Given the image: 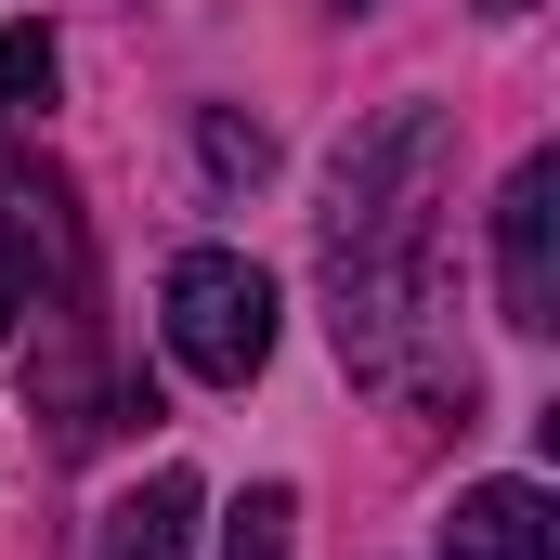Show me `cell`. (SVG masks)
<instances>
[{
    "label": "cell",
    "instance_id": "obj_3",
    "mask_svg": "<svg viewBox=\"0 0 560 560\" xmlns=\"http://www.w3.org/2000/svg\"><path fill=\"white\" fill-rule=\"evenodd\" d=\"M495 300L522 339L560 326V156H522L509 196H495Z\"/></svg>",
    "mask_w": 560,
    "mask_h": 560
},
{
    "label": "cell",
    "instance_id": "obj_7",
    "mask_svg": "<svg viewBox=\"0 0 560 560\" xmlns=\"http://www.w3.org/2000/svg\"><path fill=\"white\" fill-rule=\"evenodd\" d=\"M52 105V26H0V118Z\"/></svg>",
    "mask_w": 560,
    "mask_h": 560
},
{
    "label": "cell",
    "instance_id": "obj_4",
    "mask_svg": "<svg viewBox=\"0 0 560 560\" xmlns=\"http://www.w3.org/2000/svg\"><path fill=\"white\" fill-rule=\"evenodd\" d=\"M443 560H560V509L535 482H469L443 522Z\"/></svg>",
    "mask_w": 560,
    "mask_h": 560
},
{
    "label": "cell",
    "instance_id": "obj_8",
    "mask_svg": "<svg viewBox=\"0 0 560 560\" xmlns=\"http://www.w3.org/2000/svg\"><path fill=\"white\" fill-rule=\"evenodd\" d=\"M26 287H39V235H26V209L0 196V339H13V313H26Z\"/></svg>",
    "mask_w": 560,
    "mask_h": 560
},
{
    "label": "cell",
    "instance_id": "obj_9",
    "mask_svg": "<svg viewBox=\"0 0 560 560\" xmlns=\"http://www.w3.org/2000/svg\"><path fill=\"white\" fill-rule=\"evenodd\" d=\"M196 143H209V170H248V183H261V131H235V118H196Z\"/></svg>",
    "mask_w": 560,
    "mask_h": 560
},
{
    "label": "cell",
    "instance_id": "obj_5",
    "mask_svg": "<svg viewBox=\"0 0 560 560\" xmlns=\"http://www.w3.org/2000/svg\"><path fill=\"white\" fill-rule=\"evenodd\" d=\"M196 522H209V495H196L183 469H156V482H131V495L105 509L92 560H196Z\"/></svg>",
    "mask_w": 560,
    "mask_h": 560
},
{
    "label": "cell",
    "instance_id": "obj_2",
    "mask_svg": "<svg viewBox=\"0 0 560 560\" xmlns=\"http://www.w3.org/2000/svg\"><path fill=\"white\" fill-rule=\"evenodd\" d=\"M156 326H170L183 378L248 392V378L275 365V275H261L248 248H183V261H170V287H156Z\"/></svg>",
    "mask_w": 560,
    "mask_h": 560
},
{
    "label": "cell",
    "instance_id": "obj_6",
    "mask_svg": "<svg viewBox=\"0 0 560 560\" xmlns=\"http://www.w3.org/2000/svg\"><path fill=\"white\" fill-rule=\"evenodd\" d=\"M222 560H300V495L287 482H248L235 522H222Z\"/></svg>",
    "mask_w": 560,
    "mask_h": 560
},
{
    "label": "cell",
    "instance_id": "obj_10",
    "mask_svg": "<svg viewBox=\"0 0 560 560\" xmlns=\"http://www.w3.org/2000/svg\"><path fill=\"white\" fill-rule=\"evenodd\" d=\"M482 13H535V0H482Z\"/></svg>",
    "mask_w": 560,
    "mask_h": 560
},
{
    "label": "cell",
    "instance_id": "obj_1",
    "mask_svg": "<svg viewBox=\"0 0 560 560\" xmlns=\"http://www.w3.org/2000/svg\"><path fill=\"white\" fill-rule=\"evenodd\" d=\"M443 156H456L443 105H392V118H365L339 143V170H326V300L339 313L326 326H339L352 378L469 405V365L443 352V248H430Z\"/></svg>",
    "mask_w": 560,
    "mask_h": 560
}]
</instances>
